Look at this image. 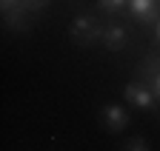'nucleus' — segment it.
Returning <instances> with one entry per match:
<instances>
[{"label": "nucleus", "instance_id": "nucleus-1", "mask_svg": "<svg viewBox=\"0 0 160 151\" xmlns=\"http://www.w3.org/2000/svg\"><path fill=\"white\" fill-rule=\"evenodd\" d=\"M69 34H72V40H74L77 46H92L94 40L103 37V26H100V20H94L92 14H80V17H74V20H72Z\"/></svg>", "mask_w": 160, "mask_h": 151}, {"label": "nucleus", "instance_id": "nucleus-2", "mask_svg": "<svg viewBox=\"0 0 160 151\" xmlns=\"http://www.w3.org/2000/svg\"><path fill=\"white\" fill-rule=\"evenodd\" d=\"M123 97H126V103L132 106V108H143V111H149V108H154V103H157V97H154V91L149 88V83L143 80H132L126 88H123Z\"/></svg>", "mask_w": 160, "mask_h": 151}, {"label": "nucleus", "instance_id": "nucleus-3", "mask_svg": "<svg viewBox=\"0 0 160 151\" xmlns=\"http://www.w3.org/2000/svg\"><path fill=\"white\" fill-rule=\"evenodd\" d=\"M126 12L140 26H154L160 20V0H129Z\"/></svg>", "mask_w": 160, "mask_h": 151}, {"label": "nucleus", "instance_id": "nucleus-4", "mask_svg": "<svg viewBox=\"0 0 160 151\" xmlns=\"http://www.w3.org/2000/svg\"><path fill=\"white\" fill-rule=\"evenodd\" d=\"M100 123H103V128L106 131H123L126 125H129V111L123 108V106H117V103H109V106H103V111H100Z\"/></svg>", "mask_w": 160, "mask_h": 151}, {"label": "nucleus", "instance_id": "nucleus-5", "mask_svg": "<svg viewBox=\"0 0 160 151\" xmlns=\"http://www.w3.org/2000/svg\"><path fill=\"white\" fill-rule=\"evenodd\" d=\"M100 40H103V46H106L109 51H123V49L129 46V31L120 26V23H106Z\"/></svg>", "mask_w": 160, "mask_h": 151}, {"label": "nucleus", "instance_id": "nucleus-6", "mask_svg": "<svg viewBox=\"0 0 160 151\" xmlns=\"http://www.w3.org/2000/svg\"><path fill=\"white\" fill-rule=\"evenodd\" d=\"M26 12H29V9L6 12V26H9L12 31H23V29H29V23H26Z\"/></svg>", "mask_w": 160, "mask_h": 151}, {"label": "nucleus", "instance_id": "nucleus-7", "mask_svg": "<svg viewBox=\"0 0 160 151\" xmlns=\"http://www.w3.org/2000/svg\"><path fill=\"white\" fill-rule=\"evenodd\" d=\"M97 6L103 9L106 14H117V12H123L129 6V0H97Z\"/></svg>", "mask_w": 160, "mask_h": 151}, {"label": "nucleus", "instance_id": "nucleus-8", "mask_svg": "<svg viewBox=\"0 0 160 151\" xmlns=\"http://www.w3.org/2000/svg\"><path fill=\"white\" fill-rule=\"evenodd\" d=\"M157 71H160V57H157V54H149V57L143 60V74H146V80L154 77Z\"/></svg>", "mask_w": 160, "mask_h": 151}, {"label": "nucleus", "instance_id": "nucleus-9", "mask_svg": "<svg viewBox=\"0 0 160 151\" xmlns=\"http://www.w3.org/2000/svg\"><path fill=\"white\" fill-rule=\"evenodd\" d=\"M123 151H149V143L143 140V137H132L129 143H126V148Z\"/></svg>", "mask_w": 160, "mask_h": 151}, {"label": "nucleus", "instance_id": "nucleus-10", "mask_svg": "<svg viewBox=\"0 0 160 151\" xmlns=\"http://www.w3.org/2000/svg\"><path fill=\"white\" fill-rule=\"evenodd\" d=\"M52 3V0H23V9H29V12H40V9H46Z\"/></svg>", "mask_w": 160, "mask_h": 151}, {"label": "nucleus", "instance_id": "nucleus-11", "mask_svg": "<svg viewBox=\"0 0 160 151\" xmlns=\"http://www.w3.org/2000/svg\"><path fill=\"white\" fill-rule=\"evenodd\" d=\"M0 9H3V14L14 12V9H23V0H0Z\"/></svg>", "mask_w": 160, "mask_h": 151}, {"label": "nucleus", "instance_id": "nucleus-12", "mask_svg": "<svg viewBox=\"0 0 160 151\" xmlns=\"http://www.w3.org/2000/svg\"><path fill=\"white\" fill-rule=\"evenodd\" d=\"M146 83H149V88H152V91H154V97H157V100H160V71H157V74H154V77H149V80H146Z\"/></svg>", "mask_w": 160, "mask_h": 151}, {"label": "nucleus", "instance_id": "nucleus-13", "mask_svg": "<svg viewBox=\"0 0 160 151\" xmlns=\"http://www.w3.org/2000/svg\"><path fill=\"white\" fill-rule=\"evenodd\" d=\"M154 40H157V43H160V20H157V23H154Z\"/></svg>", "mask_w": 160, "mask_h": 151}]
</instances>
